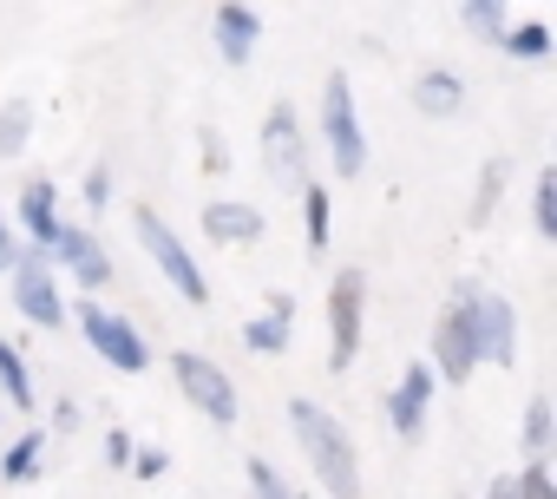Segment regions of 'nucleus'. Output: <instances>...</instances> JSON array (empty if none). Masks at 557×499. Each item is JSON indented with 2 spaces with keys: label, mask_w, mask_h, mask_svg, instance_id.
<instances>
[{
  "label": "nucleus",
  "mask_w": 557,
  "mask_h": 499,
  "mask_svg": "<svg viewBox=\"0 0 557 499\" xmlns=\"http://www.w3.org/2000/svg\"><path fill=\"white\" fill-rule=\"evenodd\" d=\"M531 223H537V236H544V243L557 236V165H544V171H537V184H531Z\"/></svg>",
  "instance_id": "b1692460"
},
{
  "label": "nucleus",
  "mask_w": 557,
  "mask_h": 499,
  "mask_svg": "<svg viewBox=\"0 0 557 499\" xmlns=\"http://www.w3.org/2000/svg\"><path fill=\"white\" fill-rule=\"evenodd\" d=\"M433 394H440L433 368H426V362H407L400 381H394V394H387V427H394L400 440H420V434H426V414H433Z\"/></svg>",
  "instance_id": "f8f14e48"
},
{
  "label": "nucleus",
  "mask_w": 557,
  "mask_h": 499,
  "mask_svg": "<svg viewBox=\"0 0 557 499\" xmlns=\"http://www.w3.org/2000/svg\"><path fill=\"white\" fill-rule=\"evenodd\" d=\"M27 138H34V106L27 99H8V106H0V158H21Z\"/></svg>",
  "instance_id": "aec40b11"
},
{
  "label": "nucleus",
  "mask_w": 557,
  "mask_h": 499,
  "mask_svg": "<svg viewBox=\"0 0 557 499\" xmlns=\"http://www.w3.org/2000/svg\"><path fill=\"white\" fill-rule=\"evenodd\" d=\"M433 362V381H446V388H466L472 375H479V355H472V329H466V303L453 296L446 309H440V322H433V349H426Z\"/></svg>",
  "instance_id": "9d476101"
},
{
  "label": "nucleus",
  "mask_w": 557,
  "mask_h": 499,
  "mask_svg": "<svg viewBox=\"0 0 557 499\" xmlns=\"http://www.w3.org/2000/svg\"><path fill=\"white\" fill-rule=\"evenodd\" d=\"M498 178H505V158H492V165L479 171V197H472V223H485V217H492V204H498Z\"/></svg>",
  "instance_id": "cd10ccee"
},
{
  "label": "nucleus",
  "mask_w": 557,
  "mask_h": 499,
  "mask_svg": "<svg viewBox=\"0 0 557 499\" xmlns=\"http://www.w3.org/2000/svg\"><path fill=\"white\" fill-rule=\"evenodd\" d=\"M132 466H138V473H145V479H158V473H164V453H158V447H151V453H138V460H132Z\"/></svg>",
  "instance_id": "72a5a7b5"
},
{
  "label": "nucleus",
  "mask_w": 557,
  "mask_h": 499,
  "mask_svg": "<svg viewBox=\"0 0 557 499\" xmlns=\"http://www.w3.org/2000/svg\"><path fill=\"white\" fill-rule=\"evenodd\" d=\"M459 106H466V80H459V73L426 66V73L413 80V112H420V119H453Z\"/></svg>",
  "instance_id": "dca6fc26"
},
{
  "label": "nucleus",
  "mask_w": 557,
  "mask_h": 499,
  "mask_svg": "<svg viewBox=\"0 0 557 499\" xmlns=\"http://www.w3.org/2000/svg\"><path fill=\"white\" fill-rule=\"evenodd\" d=\"M511 492H518V499H557V486H550V460H524V466L511 473Z\"/></svg>",
  "instance_id": "393cba45"
},
{
  "label": "nucleus",
  "mask_w": 557,
  "mask_h": 499,
  "mask_svg": "<svg viewBox=\"0 0 557 499\" xmlns=\"http://www.w3.org/2000/svg\"><path fill=\"white\" fill-rule=\"evenodd\" d=\"M498 47H505L511 60H544V53H550V27H544V21H518V27L498 34Z\"/></svg>",
  "instance_id": "5701e85b"
},
{
  "label": "nucleus",
  "mask_w": 557,
  "mask_h": 499,
  "mask_svg": "<svg viewBox=\"0 0 557 499\" xmlns=\"http://www.w3.org/2000/svg\"><path fill=\"white\" fill-rule=\"evenodd\" d=\"M524 460H544L550 453V394H531L524 401V434H518Z\"/></svg>",
  "instance_id": "412c9836"
},
{
  "label": "nucleus",
  "mask_w": 557,
  "mask_h": 499,
  "mask_svg": "<svg viewBox=\"0 0 557 499\" xmlns=\"http://www.w3.org/2000/svg\"><path fill=\"white\" fill-rule=\"evenodd\" d=\"M86 204H92V210H99V204H112V165H106V158L86 171Z\"/></svg>",
  "instance_id": "c85d7f7f"
},
{
  "label": "nucleus",
  "mask_w": 557,
  "mask_h": 499,
  "mask_svg": "<svg viewBox=\"0 0 557 499\" xmlns=\"http://www.w3.org/2000/svg\"><path fill=\"white\" fill-rule=\"evenodd\" d=\"M21 257V230H14V217L0 210V277H8V264Z\"/></svg>",
  "instance_id": "c756f323"
},
{
  "label": "nucleus",
  "mask_w": 557,
  "mask_h": 499,
  "mask_svg": "<svg viewBox=\"0 0 557 499\" xmlns=\"http://www.w3.org/2000/svg\"><path fill=\"white\" fill-rule=\"evenodd\" d=\"M262 316H283V322H296V296H289V290H269V296H262Z\"/></svg>",
  "instance_id": "2f4dec72"
},
{
  "label": "nucleus",
  "mask_w": 557,
  "mask_h": 499,
  "mask_svg": "<svg viewBox=\"0 0 557 499\" xmlns=\"http://www.w3.org/2000/svg\"><path fill=\"white\" fill-rule=\"evenodd\" d=\"M459 303H466L479 368H511L518 362V303L505 290H479V283H459Z\"/></svg>",
  "instance_id": "20e7f679"
},
{
  "label": "nucleus",
  "mask_w": 557,
  "mask_h": 499,
  "mask_svg": "<svg viewBox=\"0 0 557 499\" xmlns=\"http://www.w3.org/2000/svg\"><path fill=\"white\" fill-rule=\"evenodd\" d=\"M322 145H329L335 178L355 184V178L368 171V125H361V106H355L348 73H329V80H322Z\"/></svg>",
  "instance_id": "7ed1b4c3"
},
{
  "label": "nucleus",
  "mask_w": 557,
  "mask_h": 499,
  "mask_svg": "<svg viewBox=\"0 0 557 499\" xmlns=\"http://www.w3.org/2000/svg\"><path fill=\"white\" fill-rule=\"evenodd\" d=\"M289 434H296V447H302V460H309V473L322 479L329 499H361V492H368V486H361V453H355L348 427H342L322 401L289 394Z\"/></svg>",
  "instance_id": "f257e3e1"
},
{
  "label": "nucleus",
  "mask_w": 557,
  "mask_h": 499,
  "mask_svg": "<svg viewBox=\"0 0 557 499\" xmlns=\"http://www.w3.org/2000/svg\"><path fill=\"white\" fill-rule=\"evenodd\" d=\"M106 460H112V466H132V434H125V427L106 434Z\"/></svg>",
  "instance_id": "7c9ffc66"
},
{
  "label": "nucleus",
  "mask_w": 557,
  "mask_h": 499,
  "mask_svg": "<svg viewBox=\"0 0 557 499\" xmlns=\"http://www.w3.org/2000/svg\"><path fill=\"white\" fill-rule=\"evenodd\" d=\"M249 499H302L283 473H275L269 460H249Z\"/></svg>",
  "instance_id": "a878e982"
},
{
  "label": "nucleus",
  "mask_w": 557,
  "mask_h": 499,
  "mask_svg": "<svg viewBox=\"0 0 557 499\" xmlns=\"http://www.w3.org/2000/svg\"><path fill=\"white\" fill-rule=\"evenodd\" d=\"M485 499H518V492H511V479L498 473V479H485Z\"/></svg>",
  "instance_id": "f704fd0d"
},
{
  "label": "nucleus",
  "mask_w": 557,
  "mask_h": 499,
  "mask_svg": "<svg viewBox=\"0 0 557 499\" xmlns=\"http://www.w3.org/2000/svg\"><path fill=\"white\" fill-rule=\"evenodd\" d=\"M8 283H14V309L34 329H66V296H60V270H53L47 249L21 243V257L8 264Z\"/></svg>",
  "instance_id": "6e6552de"
},
{
  "label": "nucleus",
  "mask_w": 557,
  "mask_h": 499,
  "mask_svg": "<svg viewBox=\"0 0 557 499\" xmlns=\"http://www.w3.org/2000/svg\"><path fill=\"white\" fill-rule=\"evenodd\" d=\"M53 270H66L86 296H99V290H112V257H106V243L86 230V223H60V236H53Z\"/></svg>",
  "instance_id": "9b49d317"
},
{
  "label": "nucleus",
  "mask_w": 557,
  "mask_h": 499,
  "mask_svg": "<svg viewBox=\"0 0 557 499\" xmlns=\"http://www.w3.org/2000/svg\"><path fill=\"white\" fill-rule=\"evenodd\" d=\"M203 145H210V151H203V165H210V171H223V165H230V151H223V138H216V132H203Z\"/></svg>",
  "instance_id": "473e14b6"
},
{
  "label": "nucleus",
  "mask_w": 557,
  "mask_h": 499,
  "mask_svg": "<svg viewBox=\"0 0 557 499\" xmlns=\"http://www.w3.org/2000/svg\"><path fill=\"white\" fill-rule=\"evenodd\" d=\"M361 329H368V270L342 264L329 277V375H348L361 362Z\"/></svg>",
  "instance_id": "39448f33"
},
{
  "label": "nucleus",
  "mask_w": 557,
  "mask_h": 499,
  "mask_svg": "<svg viewBox=\"0 0 557 499\" xmlns=\"http://www.w3.org/2000/svg\"><path fill=\"white\" fill-rule=\"evenodd\" d=\"M14 230H21V243H34V249H53V236H60V191H53V178H27L21 184V204H14Z\"/></svg>",
  "instance_id": "ddd939ff"
},
{
  "label": "nucleus",
  "mask_w": 557,
  "mask_h": 499,
  "mask_svg": "<svg viewBox=\"0 0 557 499\" xmlns=\"http://www.w3.org/2000/svg\"><path fill=\"white\" fill-rule=\"evenodd\" d=\"M0 394H8L21 414H34L40 401H34V375H27V355L14 349V342H0Z\"/></svg>",
  "instance_id": "a211bd4d"
},
{
  "label": "nucleus",
  "mask_w": 557,
  "mask_h": 499,
  "mask_svg": "<svg viewBox=\"0 0 557 499\" xmlns=\"http://www.w3.org/2000/svg\"><path fill=\"white\" fill-rule=\"evenodd\" d=\"M262 165H269L275 184H289V191H302V184L315 178V171H309V132H302V119H296L289 99H275V106L262 112Z\"/></svg>",
  "instance_id": "1a4fd4ad"
},
{
  "label": "nucleus",
  "mask_w": 557,
  "mask_h": 499,
  "mask_svg": "<svg viewBox=\"0 0 557 499\" xmlns=\"http://www.w3.org/2000/svg\"><path fill=\"white\" fill-rule=\"evenodd\" d=\"M197 223H203V236H210V243H230V249L262 243V230H269V217H262L249 197H210Z\"/></svg>",
  "instance_id": "4468645a"
},
{
  "label": "nucleus",
  "mask_w": 557,
  "mask_h": 499,
  "mask_svg": "<svg viewBox=\"0 0 557 499\" xmlns=\"http://www.w3.org/2000/svg\"><path fill=\"white\" fill-rule=\"evenodd\" d=\"M210 40H216V53H223L230 66H249V53H256V40H262V14L243 8V0H223V8L210 14Z\"/></svg>",
  "instance_id": "2eb2a0df"
},
{
  "label": "nucleus",
  "mask_w": 557,
  "mask_h": 499,
  "mask_svg": "<svg viewBox=\"0 0 557 499\" xmlns=\"http://www.w3.org/2000/svg\"><path fill=\"white\" fill-rule=\"evenodd\" d=\"M171 381H177V394H184L210 427H236L243 394H236V381H230L210 355H197V349H171Z\"/></svg>",
  "instance_id": "0eeeda50"
},
{
  "label": "nucleus",
  "mask_w": 557,
  "mask_h": 499,
  "mask_svg": "<svg viewBox=\"0 0 557 499\" xmlns=\"http://www.w3.org/2000/svg\"><path fill=\"white\" fill-rule=\"evenodd\" d=\"M466 21L498 47V34H505V0H466Z\"/></svg>",
  "instance_id": "bb28decb"
},
{
  "label": "nucleus",
  "mask_w": 557,
  "mask_h": 499,
  "mask_svg": "<svg viewBox=\"0 0 557 499\" xmlns=\"http://www.w3.org/2000/svg\"><path fill=\"white\" fill-rule=\"evenodd\" d=\"M329 236H335V197H329V184H302V243H309V257H322L329 249Z\"/></svg>",
  "instance_id": "f3484780"
},
{
  "label": "nucleus",
  "mask_w": 557,
  "mask_h": 499,
  "mask_svg": "<svg viewBox=\"0 0 557 499\" xmlns=\"http://www.w3.org/2000/svg\"><path fill=\"white\" fill-rule=\"evenodd\" d=\"M132 236H138V249L158 264V277H164L190 309H210V277H203V264L190 257V243H184V236H177L151 204H138V210H132Z\"/></svg>",
  "instance_id": "f03ea898"
},
{
  "label": "nucleus",
  "mask_w": 557,
  "mask_h": 499,
  "mask_svg": "<svg viewBox=\"0 0 557 499\" xmlns=\"http://www.w3.org/2000/svg\"><path fill=\"white\" fill-rule=\"evenodd\" d=\"M40 460H47V434L34 427V434H21V440L8 447V460H0V473H8V479L21 486V479H34V473H40Z\"/></svg>",
  "instance_id": "4be33fe9"
},
{
  "label": "nucleus",
  "mask_w": 557,
  "mask_h": 499,
  "mask_svg": "<svg viewBox=\"0 0 557 499\" xmlns=\"http://www.w3.org/2000/svg\"><path fill=\"white\" fill-rule=\"evenodd\" d=\"M73 322H79V336H86V349L112 368V375H145L151 368V342L138 336V322L132 316H119V309H106V303H79L73 309Z\"/></svg>",
  "instance_id": "423d86ee"
},
{
  "label": "nucleus",
  "mask_w": 557,
  "mask_h": 499,
  "mask_svg": "<svg viewBox=\"0 0 557 499\" xmlns=\"http://www.w3.org/2000/svg\"><path fill=\"white\" fill-rule=\"evenodd\" d=\"M289 329L296 322H283V316H249L243 322V349L249 355H289Z\"/></svg>",
  "instance_id": "6ab92c4d"
}]
</instances>
